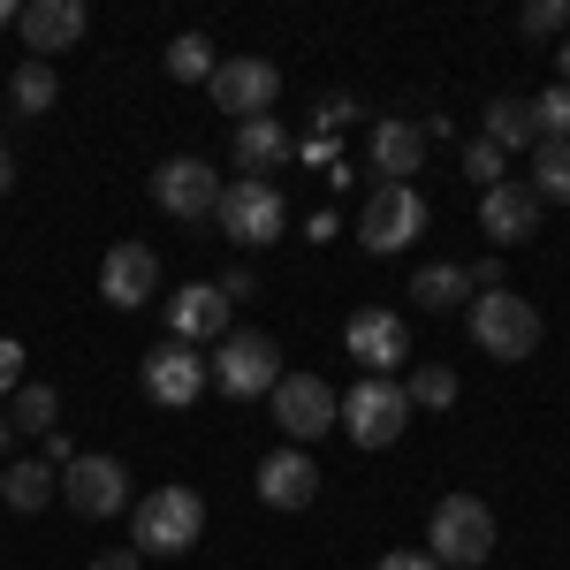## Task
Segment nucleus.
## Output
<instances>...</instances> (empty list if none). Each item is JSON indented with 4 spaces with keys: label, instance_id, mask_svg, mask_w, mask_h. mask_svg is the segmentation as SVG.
<instances>
[{
    "label": "nucleus",
    "instance_id": "f257e3e1",
    "mask_svg": "<svg viewBox=\"0 0 570 570\" xmlns=\"http://www.w3.org/2000/svg\"><path fill=\"white\" fill-rule=\"evenodd\" d=\"M198 532H206V502H198V487H153V494L137 502V518H130L137 556H190Z\"/></svg>",
    "mask_w": 570,
    "mask_h": 570
},
{
    "label": "nucleus",
    "instance_id": "f03ea898",
    "mask_svg": "<svg viewBox=\"0 0 570 570\" xmlns=\"http://www.w3.org/2000/svg\"><path fill=\"white\" fill-rule=\"evenodd\" d=\"M487 548H494V510L480 494H441L434 502V556L441 570H487Z\"/></svg>",
    "mask_w": 570,
    "mask_h": 570
},
{
    "label": "nucleus",
    "instance_id": "7ed1b4c3",
    "mask_svg": "<svg viewBox=\"0 0 570 570\" xmlns=\"http://www.w3.org/2000/svg\"><path fill=\"white\" fill-rule=\"evenodd\" d=\"M464 327H472V343L487 357H532L540 351V312L518 297V289H487L464 305Z\"/></svg>",
    "mask_w": 570,
    "mask_h": 570
},
{
    "label": "nucleus",
    "instance_id": "20e7f679",
    "mask_svg": "<svg viewBox=\"0 0 570 570\" xmlns=\"http://www.w3.org/2000/svg\"><path fill=\"white\" fill-rule=\"evenodd\" d=\"M220 236L228 244H274L282 228H289V206H282V183H259V176H236V183H220Z\"/></svg>",
    "mask_w": 570,
    "mask_h": 570
},
{
    "label": "nucleus",
    "instance_id": "39448f33",
    "mask_svg": "<svg viewBox=\"0 0 570 570\" xmlns=\"http://www.w3.org/2000/svg\"><path fill=\"white\" fill-rule=\"evenodd\" d=\"M206 365H214V389L236 395V403L274 395V381H282V351H274V335H259V327H236Z\"/></svg>",
    "mask_w": 570,
    "mask_h": 570
},
{
    "label": "nucleus",
    "instance_id": "423d86ee",
    "mask_svg": "<svg viewBox=\"0 0 570 570\" xmlns=\"http://www.w3.org/2000/svg\"><path fill=\"white\" fill-rule=\"evenodd\" d=\"M403 419H411V395H403V381H373V373H357V389L343 395V434L357 441V449H389L395 434H403Z\"/></svg>",
    "mask_w": 570,
    "mask_h": 570
},
{
    "label": "nucleus",
    "instance_id": "0eeeda50",
    "mask_svg": "<svg viewBox=\"0 0 570 570\" xmlns=\"http://www.w3.org/2000/svg\"><path fill=\"white\" fill-rule=\"evenodd\" d=\"M335 419H343V395L327 389L320 373H282L274 381V426L297 441H320V434H335Z\"/></svg>",
    "mask_w": 570,
    "mask_h": 570
},
{
    "label": "nucleus",
    "instance_id": "6e6552de",
    "mask_svg": "<svg viewBox=\"0 0 570 570\" xmlns=\"http://www.w3.org/2000/svg\"><path fill=\"white\" fill-rule=\"evenodd\" d=\"M214 107L228 115V122H259L266 107L282 99V69L266 61V53H236V61H220L214 69Z\"/></svg>",
    "mask_w": 570,
    "mask_h": 570
},
{
    "label": "nucleus",
    "instance_id": "1a4fd4ad",
    "mask_svg": "<svg viewBox=\"0 0 570 570\" xmlns=\"http://www.w3.org/2000/svg\"><path fill=\"white\" fill-rule=\"evenodd\" d=\"M137 381H145V395H153L160 411H190L198 395L214 389V365L190 351V343H160V351H145Z\"/></svg>",
    "mask_w": 570,
    "mask_h": 570
},
{
    "label": "nucleus",
    "instance_id": "9d476101",
    "mask_svg": "<svg viewBox=\"0 0 570 570\" xmlns=\"http://www.w3.org/2000/svg\"><path fill=\"white\" fill-rule=\"evenodd\" d=\"M357 236H365V252H403V244H419V236H426V198H419L411 183H381V190L365 198Z\"/></svg>",
    "mask_w": 570,
    "mask_h": 570
},
{
    "label": "nucleus",
    "instance_id": "9b49d317",
    "mask_svg": "<svg viewBox=\"0 0 570 570\" xmlns=\"http://www.w3.org/2000/svg\"><path fill=\"white\" fill-rule=\"evenodd\" d=\"M61 502H69L77 518H122V502H130L122 456H69V464H61Z\"/></svg>",
    "mask_w": 570,
    "mask_h": 570
},
{
    "label": "nucleus",
    "instance_id": "f8f14e48",
    "mask_svg": "<svg viewBox=\"0 0 570 570\" xmlns=\"http://www.w3.org/2000/svg\"><path fill=\"white\" fill-rule=\"evenodd\" d=\"M343 343H351V357L373 373V381H395V365H411V320L365 305L351 327H343Z\"/></svg>",
    "mask_w": 570,
    "mask_h": 570
},
{
    "label": "nucleus",
    "instance_id": "ddd939ff",
    "mask_svg": "<svg viewBox=\"0 0 570 570\" xmlns=\"http://www.w3.org/2000/svg\"><path fill=\"white\" fill-rule=\"evenodd\" d=\"M168 343H190V351H198V343H228V335H236V320H228V297H220L214 282H183L176 297H168Z\"/></svg>",
    "mask_w": 570,
    "mask_h": 570
},
{
    "label": "nucleus",
    "instance_id": "4468645a",
    "mask_svg": "<svg viewBox=\"0 0 570 570\" xmlns=\"http://www.w3.org/2000/svg\"><path fill=\"white\" fill-rule=\"evenodd\" d=\"M153 206L176 214V220H206L220 206V176L206 160H160L153 168Z\"/></svg>",
    "mask_w": 570,
    "mask_h": 570
},
{
    "label": "nucleus",
    "instance_id": "2eb2a0df",
    "mask_svg": "<svg viewBox=\"0 0 570 570\" xmlns=\"http://www.w3.org/2000/svg\"><path fill=\"white\" fill-rule=\"evenodd\" d=\"M153 289H160V259H153V244H115L107 259H99V297L107 305H122V312H137V305H153Z\"/></svg>",
    "mask_w": 570,
    "mask_h": 570
},
{
    "label": "nucleus",
    "instance_id": "dca6fc26",
    "mask_svg": "<svg viewBox=\"0 0 570 570\" xmlns=\"http://www.w3.org/2000/svg\"><path fill=\"white\" fill-rule=\"evenodd\" d=\"M85 0H31L23 16H16V31L31 46V61H53V53H69V46L85 39Z\"/></svg>",
    "mask_w": 570,
    "mask_h": 570
},
{
    "label": "nucleus",
    "instance_id": "f3484780",
    "mask_svg": "<svg viewBox=\"0 0 570 570\" xmlns=\"http://www.w3.org/2000/svg\"><path fill=\"white\" fill-rule=\"evenodd\" d=\"M365 160L381 168V183H411L419 168H426V122H403V115L373 122V137H365Z\"/></svg>",
    "mask_w": 570,
    "mask_h": 570
},
{
    "label": "nucleus",
    "instance_id": "a211bd4d",
    "mask_svg": "<svg viewBox=\"0 0 570 570\" xmlns=\"http://www.w3.org/2000/svg\"><path fill=\"white\" fill-rule=\"evenodd\" d=\"M480 228L487 244H525L532 228H540V198H532V183H494V190H480Z\"/></svg>",
    "mask_w": 570,
    "mask_h": 570
},
{
    "label": "nucleus",
    "instance_id": "6ab92c4d",
    "mask_svg": "<svg viewBox=\"0 0 570 570\" xmlns=\"http://www.w3.org/2000/svg\"><path fill=\"white\" fill-rule=\"evenodd\" d=\"M312 494H320V464H312L305 449H274L259 464V502L266 510H305Z\"/></svg>",
    "mask_w": 570,
    "mask_h": 570
},
{
    "label": "nucleus",
    "instance_id": "aec40b11",
    "mask_svg": "<svg viewBox=\"0 0 570 570\" xmlns=\"http://www.w3.org/2000/svg\"><path fill=\"white\" fill-rule=\"evenodd\" d=\"M289 153H297V137L282 130L274 115H259V122H236V168L244 176H274V168H289Z\"/></svg>",
    "mask_w": 570,
    "mask_h": 570
},
{
    "label": "nucleus",
    "instance_id": "412c9836",
    "mask_svg": "<svg viewBox=\"0 0 570 570\" xmlns=\"http://www.w3.org/2000/svg\"><path fill=\"white\" fill-rule=\"evenodd\" d=\"M472 297H480V289H472V266L434 259V266H419V274H411V305H426V312H464Z\"/></svg>",
    "mask_w": 570,
    "mask_h": 570
},
{
    "label": "nucleus",
    "instance_id": "4be33fe9",
    "mask_svg": "<svg viewBox=\"0 0 570 570\" xmlns=\"http://www.w3.org/2000/svg\"><path fill=\"white\" fill-rule=\"evenodd\" d=\"M53 487H61V472H53L46 456H23V464H8V472H0V502L31 518V510H46V502H53Z\"/></svg>",
    "mask_w": 570,
    "mask_h": 570
},
{
    "label": "nucleus",
    "instance_id": "5701e85b",
    "mask_svg": "<svg viewBox=\"0 0 570 570\" xmlns=\"http://www.w3.org/2000/svg\"><path fill=\"white\" fill-rule=\"evenodd\" d=\"M487 145L510 160V153H525V145H540L532 137V107L525 99H487Z\"/></svg>",
    "mask_w": 570,
    "mask_h": 570
},
{
    "label": "nucleus",
    "instance_id": "b1692460",
    "mask_svg": "<svg viewBox=\"0 0 570 570\" xmlns=\"http://www.w3.org/2000/svg\"><path fill=\"white\" fill-rule=\"evenodd\" d=\"M53 419H61V395L39 389V381H23L16 403H8V434H53Z\"/></svg>",
    "mask_w": 570,
    "mask_h": 570
},
{
    "label": "nucleus",
    "instance_id": "393cba45",
    "mask_svg": "<svg viewBox=\"0 0 570 570\" xmlns=\"http://www.w3.org/2000/svg\"><path fill=\"white\" fill-rule=\"evenodd\" d=\"M214 69H220V53H214L206 31H183V39L168 46V77H176V85H214Z\"/></svg>",
    "mask_w": 570,
    "mask_h": 570
},
{
    "label": "nucleus",
    "instance_id": "a878e982",
    "mask_svg": "<svg viewBox=\"0 0 570 570\" xmlns=\"http://www.w3.org/2000/svg\"><path fill=\"white\" fill-rule=\"evenodd\" d=\"M8 99H16V115H46V107L61 99V77H53V61H23V69L8 77Z\"/></svg>",
    "mask_w": 570,
    "mask_h": 570
},
{
    "label": "nucleus",
    "instance_id": "bb28decb",
    "mask_svg": "<svg viewBox=\"0 0 570 570\" xmlns=\"http://www.w3.org/2000/svg\"><path fill=\"white\" fill-rule=\"evenodd\" d=\"M532 198L570 206V145H532Z\"/></svg>",
    "mask_w": 570,
    "mask_h": 570
},
{
    "label": "nucleus",
    "instance_id": "cd10ccee",
    "mask_svg": "<svg viewBox=\"0 0 570 570\" xmlns=\"http://www.w3.org/2000/svg\"><path fill=\"white\" fill-rule=\"evenodd\" d=\"M532 107V137L540 145H570V85H548L540 99H525Z\"/></svg>",
    "mask_w": 570,
    "mask_h": 570
},
{
    "label": "nucleus",
    "instance_id": "c85d7f7f",
    "mask_svg": "<svg viewBox=\"0 0 570 570\" xmlns=\"http://www.w3.org/2000/svg\"><path fill=\"white\" fill-rule=\"evenodd\" d=\"M403 395H411V411H449V403H456V373H449V365H419V373L403 381Z\"/></svg>",
    "mask_w": 570,
    "mask_h": 570
},
{
    "label": "nucleus",
    "instance_id": "c756f323",
    "mask_svg": "<svg viewBox=\"0 0 570 570\" xmlns=\"http://www.w3.org/2000/svg\"><path fill=\"white\" fill-rule=\"evenodd\" d=\"M502 168H510V160H502L487 137H472V145H464V176L480 183V190H494V183H502Z\"/></svg>",
    "mask_w": 570,
    "mask_h": 570
},
{
    "label": "nucleus",
    "instance_id": "7c9ffc66",
    "mask_svg": "<svg viewBox=\"0 0 570 570\" xmlns=\"http://www.w3.org/2000/svg\"><path fill=\"white\" fill-rule=\"evenodd\" d=\"M518 23H525V39H556V31H563L570 16H563V0H532V8L518 16Z\"/></svg>",
    "mask_w": 570,
    "mask_h": 570
},
{
    "label": "nucleus",
    "instance_id": "2f4dec72",
    "mask_svg": "<svg viewBox=\"0 0 570 570\" xmlns=\"http://www.w3.org/2000/svg\"><path fill=\"white\" fill-rule=\"evenodd\" d=\"M16 389H23V343L0 335V395H16Z\"/></svg>",
    "mask_w": 570,
    "mask_h": 570
},
{
    "label": "nucleus",
    "instance_id": "473e14b6",
    "mask_svg": "<svg viewBox=\"0 0 570 570\" xmlns=\"http://www.w3.org/2000/svg\"><path fill=\"white\" fill-rule=\"evenodd\" d=\"M214 289H220V297H228V305H244V297H252L259 282H252V266H228V274H220Z\"/></svg>",
    "mask_w": 570,
    "mask_h": 570
},
{
    "label": "nucleus",
    "instance_id": "72a5a7b5",
    "mask_svg": "<svg viewBox=\"0 0 570 570\" xmlns=\"http://www.w3.org/2000/svg\"><path fill=\"white\" fill-rule=\"evenodd\" d=\"M381 570H441L426 548H395V556H381Z\"/></svg>",
    "mask_w": 570,
    "mask_h": 570
},
{
    "label": "nucleus",
    "instance_id": "f704fd0d",
    "mask_svg": "<svg viewBox=\"0 0 570 570\" xmlns=\"http://www.w3.org/2000/svg\"><path fill=\"white\" fill-rule=\"evenodd\" d=\"M472 289H480V297H487V289H502V259H480V266H472Z\"/></svg>",
    "mask_w": 570,
    "mask_h": 570
},
{
    "label": "nucleus",
    "instance_id": "c9c22d12",
    "mask_svg": "<svg viewBox=\"0 0 570 570\" xmlns=\"http://www.w3.org/2000/svg\"><path fill=\"white\" fill-rule=\"evenodd\" d=\"M91 570H137V548H107V556H91Z\"/></svg>",
    "mask_w": 570,
    "mask_h": 570
},
{
    "label": "nucleus",
    "instance_id": "e433bc0d",
    "mask_svg": "<svg viewBox=\"0 0 570 570\" xmlns=\"http://www.w3.org/2000/svg\"><path fill=\"white\" fill-rule=\"evenodd\" d=\"M8 183H16V160H8V145H0V198H8Z\"/></svg>",
    "mask_w": 570,
    "mask_h": 570
},
{
    "label": "nucleus",
    "instance_id": "4c0bfd02",
    "mask_svg": "<svg viewBox=\"0 0 570 570\" xmlns=\"http://www.w3.org/2000/svg\"><path fill=\"white\" fill-rule=\"evenodd\" d=\"M16 16H23V8H16V0H0V23H16Z\"/></svg>",
    "mask_w": 570,
    "mask_h": 570
},
{
    "label": "nucleus",
    "instance_id": "58836bf2",
    "mask_svg": "<svg viewBox=\"0 0 570 570\" xmlns=\"http://www.w3.org/2000/svg\"><path fill=\"white\" fill-rule=\"evenodd\" d=\"M556 69H563V85H570V46H563V53H556Z\"/></svg>",
    "mask_w": 570,
    "mask_h": 570
},
{
    "label": "nucleus",
    "instance_id": "ea45409f",
    "mask_svg": "<svg viewBox=\"0 0 570 570\" xmlns=\"http://www.w3.org/2000/svg\"><path fill=\"white\" fill-rule=\"evenodd\" d=\"M0 441H8V419H0Z\"/></svg>",
    "mask_w": 570,
    "mask_h": 570
},
{
    "label": "nucleus",
    "instance_id": "a19ab883",
    "mask_svg": "<svg viewBox=\"0 0 570 570\" xmlns=\"http://www.w3.org/2000/svg\"><path fill=\"white\" fill-rule=\"evenodd\" d=\"M563 16H570V8H563Z\"/></svg>",
    "mask_w": 570,
    "mask_h": 570
}]
</instances>
